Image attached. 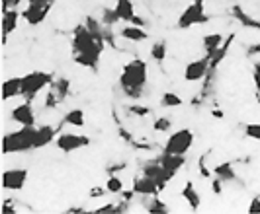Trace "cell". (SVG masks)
Masks as SVG:
<instances>
[{
    "label": "cell",
    "instance_id": "cell-1",
    "mask_svg": "<svg viewBox=\"0 0 260 214\" xmlns=\"http://www.w3.org/2000/svg\"><path fill=\"white\" fill-rule=\"evenodd\" d=\"M71 47L75 55V63L84 68H96L100 63L102 51H104V37L94 35L90 29L84 25H77L73 31Z\"/></svg>",
    "mask_w": 260,
    "mask_h": 214
},
{
    "label": "cell",
    "instance_id": "cell-2",
    "mask_svg": "<svg viewBox=\"0 0 260 214\" xmlns=\"http://www.w3.org/2000/svg\"><path fill=\"white\" fill-rule=\"evenodd\" d=\"M149 80V66L143 59H133L123 64V70L119 74V86L127 98H139L143 94Z\"/></svg>",
    "mask_w": 260,
    "mask_h": 214
},
{
    "label": "cell",
    "instance_id": "cell-3",
    "mask_svg": "<svg viewBox=\"0 0 260 214\" xmlns=\"http://www.w3.org/2000/svg\"><path fill=\"white\" fill-rule=\"evenodd\" d=\"M36 126H22L14 133H6L2 139V152L4 154H22V152L36 150Z\"/></svg>",
    "mask_w": 260,
    "mask_h": 214
},
{
    "label": "cell",
    "instance_id": "cell-4",
    "mask_svg": "<svg viewBox=\"0 0 260 214\" xmlns=\"http://www.w3.org/2000/svg\"><path fill=\"white\" fill-rule=\"evenodd\" d=\"M51 84V74L49 72H41V70H34L22 76V96L24 100L31 101L36 100V96L41 94L43 90Z\"/></svg>",
    "mask_w": 260,
    "mask_h": 214
},
{
    "label": "cell",
    "instance_id": "cell-5",
    "mask_svg": "<svg viewBox=\"0 0 260 214\" xmlns=\"http://www.w3.org/2000/svg\"><path fill=\"white\" fill-rule=\"evenodd\" d=\"M194 133L190 129H178L170 135L167 139V144H165V152L167 154H180V156H186L190 148L194 146Z\"/></svg>",
    "mask_w": 260,
    "mask_h": 214
},
{
    "label": "cell",
    "instance_id": "cell-6",
    "mask_svg": "<svg viewBox=\"0 0 260 214\" xmlns=\"http://www.w3.org/2000/svg\"><path fill=\"white\" fill-rule=\"evenodd\" d=\"M209 18H208V14H206L204 0H194L188 8H184L182 10V14H180V18H178L176 25H178L180 29H190V27H194V25L206 24Z\"/></svg>",
    "mask_w": 260,
    "mask_h": 214
},
{
    "label": "cell",
    "instance_id": "cell-7",
    "mask_svg": "<svg viewBox=\"0 0 260 214\" xmlns=\"http://www.w3.org/2000/svg\"><path fill=\"white\" fill-rule=\"evenodd\" d=\"M55 144H57V148L61 152L71 154V152H77L80 148H86L90 144V137L77 135V133H61V135H57Z\"/></svg>",
    "mask_w": 260,
    "mask_h": 214
},
{
    "label": "cell",
    "instance_id": "cell-8",
    "mask_svg": "<svg viewBox=\"0 0 260 214\" xmlns=\"http://www.w3.org/2000/svg\"><path fill=\"white\" fill-rule=\"evenodd\" d=\"M27 181V169L26 167H14L6 169L2 174V187L8 191H22Z\"/></svg>",
    "mask_w": 260,
    "mask_h": 214
},
{
    "label": "cell",
    "instance_id": "cell-9",
    "mask_svg": "<svg viewBox=\"0 0 260 214\" xmlns=\"http://www.w3.org/2000/svg\"><path fill=\"white\" fill-rule=\"evenodd\" d=\"M51 6L53 4H27L22 10V18H24L26 24L39 25L47 18V14L51 12Z\"/></svg>",
    "mask_w": 260,
    "mask_h": 214
},
{
    "label": "cell",
    "instance_id": "cell-10",
    "mask_svg": "<svg viewBox=\"0 0 260 214\" xmlns=\"http://www.w3.org/2000/svg\"><path fill=\"white\" fill-rule=\"evenodd\" d=\"M209 57H204V59H196L192 63L186 64V68H184V80L186 82H198V80H202L204 76L208 74L209 70Z\"/></svg>",
    "mask_w": 260,
    "mask_h": 214
},
{
    "label": "cell",
    "instance_id": "cell-11",
    "mask_svg": "<svg viewBox=\"0 0 260 214\" xmlns=\"http://www.w3.org/2000/svg\"><path fill=\"white\" fill-rule=\"evenodd\" d=\"M10 117L18 125L36 126V113H34V107H31V103L27 100L24 103H20V105H16L12 109V113H10Z\"/></svg>",
    "mask_w": 260,
    "mask_h": 214
},
{
    "label": "cell",
    "instance_id": "cell-12",
    "mask_svg": "<svg viewBox=\"0 0 260 214\" xmlns=\"http://www.w3.org/2000/svg\"><path fill=\"white\" fill-rule=\"evenodd\" d=\"M141 174L147 177H151V179H155L156 183H158V187H160V191L165 189L167 183L172 179V177L167 174V169L160 165L158 160H155V162H147V164L143 165V169H141Z\"/></svg>",
    "mask_w": 260,
    "mask_h": 214
},
{
    "label": "cell",
    "instance_id": "cell-13",
    "mask_svg": "<svg viewBox=\"0 0 260 214\" xmlns=\"http://www.w3.org/2000/svg\"><path fill=\"white\" fill-rule=\"evenodd\" d=\"M20 18H22V12L18 8H10V10H2V41L6 43L8 41V35L16 31V27L20 24Z\"/></svg>",
    "mask_w": 260,
    "mask_h": 214
},
{
    "label": "cell",
    "instance_id": "cell-14",
    "mask_svg": "<svg viewBox=\"0 0 260 214\" xmlns=\"http://www.w3.org/2000/svg\"><path fill=\"white\" fill-rule=\"evenodd\" d=\"M158 183H156L155 179H151V177L147 176H141V177H135V181H133V193L135 195H141V197H155L158 195Z\"/></svg>",
    "mask_w": 260,
    "mask_h": 214
},
{
    "label": "cell",
    "instance_id": "cell-15",
    "mask_svg": "<svg viewBox=\"0 0 260 214\" xmlns=\"http://www.w3.org/2000/svg\"><path fill=\"white\" fill-rule=\"evenodd\" d=\"M158 162L167 169V174L170 177H174L186 165V158L180 156V154H167V152H162V156L158 158Z\"/></svg>",
    "mask_w": 260,
    "mask_h": 214
},
{
    "label": "cell",
    "instance_id": "cell-16",
    "mask_svg": "<svg viewBox=\"0 0 260 214\" xmlns=\"http://www.w3.org/2000/svg\"><path fill=\"white\" fill-rule=\"evenodd\" d=\"M57 140V129L53 125H41L36 126V139H34V146L38 148H45L47 144H51Z\"/></svg>",
    "mask_w": 260,
    "mask_h": 214
},
{
    "label": "cell",
    "instance_id": "cell-17",
    "mask_svg": "<svg viewBox=\"0 0 260 214\" xmlns=\"http://www.w3.org/2000/svg\"><path fill=\"white\" fill-rule=\"evenodd\" d=\"M119 37L125 39V41H131V43H143L149 39V33L145 31L141 25H125L121 31H119Z\"/></svg>",
    "mask_w": 260,
    "mask_h": 214
},
{
    "label": "cell",
    "instance_id": "cell-18",
    "mask_svg": "<svg viewBox=\"0 0 260 214\" xmlns=\"http://www.w3.org/2000/svg\"><path fill=\"white\" fill-rule=\"evenodd\" d=\"M22 96V78H8L2 84V100L8 101Z\"/></svg>",
    "mask_w": 260,
    "mask_h": 214
},
{
    "label": "cell",
    "instance_id": "cell-19",
    "mask_svg": "<svg viewBox=\"0 0 260 214\" xmlns=\"http://www.w3.org/2000/svg\"><path fill=\"white\" fill-rule=\"evenodd\" d=\"M114 10H116L119 22H129L131 24L133 18L137 16V14H135V6H133L131 0H117L116 6H114Z\"/></svg>",
    "mask_w": 260,
    "mask_h": 214
},
{
    "label": "cell",
    "instance_id": "cell-20",
    "mask_svg": "<svg viewBox=\"0 0 260 214\" xmlns=\"http://www.w3.org/2000/svg\"><path fill=\"white\" fill-rule=\"evenodd\" d=\"M182 199L188 202V206H190L192 210H198V208H200V204H202V197H200V193H198V189L194 187V183H192V181H188V183L184 185Z\"/></svg>",
    "mask_w": 260,
    "mask_h": 214
},
{
    "label": "cell",
    "instance_id": "cell-21",
    "mask_svg": "<svg viewBox=\"0 0 260 214\" xmlns=\"http://www.w3.org/2000/svg\"><path fill=\"white\" fill-rule=\"evenodd\" d=\"M233 16L235 20L239 22V24L243 25V27H250V29H260V22H256L252 16H248L241 6H233Z\"/></svg>",
    "mask_w": 260,
    "mask_h": 214
},
{
    "label": "cell",
    "instance_id": "cell-22",
    "mask_svg": "<svg viewBox=\"0 0 260 214\" xmlns=\"http://www.w3.org/2000/svg\"><path fill=\"white\" fill-rule=\"evenodd\" d=\"M223 43H225V39H223L221 33H208V35L204 37V49L208 53V57H211L215 51L221 47Z\"/></svg>",
    "mask_w": 260,
    "mask_h": 214
},
{
    "label": "cell",
    "instance_id": "cell-23",
    "mask_svg": "<svg viewBox=\"0 0 260 214\" xmlns=\"http://www.w3.org/2000/svg\"><path fill=\"white\" fill-rule=\"evenodd\" d=\"M213 174H215V177H219L221 181H235L237 179V174H235L231 162H223V164L215 165L213 167Z\"/></svg>",
    "mask_w": 260,
    "mask_h": 214
},
{
    "label": "cell",
    "instance_id": "cell-24",
    "mask_svg": "<svg viewBox=\"0 0 260 214\" xmlns=\"http://www.w3.org/2000/svg\"><path fill=\"white\" fill-rule=\"evenodd\" d=\"M69 90H71V82H69V78H59V80H55L53 82V94L57 98V101H63L69 96Z\"/></svg>",
    "mask_w": 260,
    "mask_h": 214
},
{
    "label": "cell",
    "instance_id": "cell-25",
    "mask_svg": "<svg viewBox=\"0 0 260 214\" xmlns=\"http://www.w3.org/2000/svg\"><path fill=\"white\" fill-rule=\"evenodd\" d=\"M63 123L71 126H84V123H86L84 111L82 109H71V111H67L65 117H63Z\"/></svg>",
    "mask_w": 260,
    "mask_h": 214
},
{
    "label": "cell",
    "instance_id": "cell-26",
    "mask_svg": "<svg viewBox=\"0 0 260 214\" xmlns=\"http://www.w3.org/2000/svg\"><path fill=\"white\" fill-rule=\"evenodd\" d=\"M145 208H147V212H151V214H169L170 212V208L167 206V202L160 201V199H156V195L147 202Z\"/></svg>",
    "mask_w": 260,
    "mask_h": 214
},
{
    "label": "cell",
    "instance_id": "cell-27",
    "mask_svg": "<svg viewBox=\"0 0 260 214\" xmlns=\"http://www.w3.org/2000/svg\"><path fill=\"white\" fill-rule=\"evenodd\" d=\"M182 103H184L182 98L178 94H174V92H165L160 96V105L167 107V109H170V107H180Z\"/></svg>",
    "mask_w": 260,
    "mask_h": 214
},
{
    "label": "cell",
    "instance_id": "cell-28",
    "mask_svg": "<svg viewBox=\"0 0 260 214\" xmlns=\"http://www.w3.org/2000/svg\"><path fill=\"white\" fill-rule=\"evenodd\" d=\"M231 41H233V35L227 39L221 47H219V49H217L213 55H211V57H209V64H211V68H215V66L223 61V57H225V55H227V51H229V43H231Z\"/></svg>",
    "mask_w": 260,
    "mask_h": 214
},
{
    "label": "cell",
    "instance_id": "cell-29",
    "mask_svg": "<svg viewBox=\"0 0 260 214\" xmlns=\"http://www.w3.org/2000/svg\"><path fill=\"white\" fill-rule=\"evenodd\" d=\"M151 59H155L156 63H162L167 59V43L165 41H158L151 47Z\"/></svg>",
    "mask_w": 260,
    "mask_h": 214
},
{
    "label": "cell",
    "instance_id": "cell-30",
    "mask_svg": "<svg viewBox=\"0 0 260 214\" xmlns=\"http://www.w3.org/2000/svg\"><path fill=\"white\" fill-rule=\"evenodd\" d=\"M106 189H108V193H112V195H117V193L123 191V181L117 176H110L108 181H106Z\"/></svg>",
    "mask_w": 260,
    "mask_h": 214
},
{
    "label": "cell",
    "instance_id": "cell-31",
    "mask_svg": "<svg viewBox=\"0 0 260 214\" xmlns=\"http://www.w3.org/2000/svg\"><path fill=\"white\" fill-rule=\"evenodd\" d=\"M100 22H102V25H114L116 22H119V18H117V14L114 8H104Z\"/></svg>",
    "mask_w": 260,
    "mask_h": 214
},
{
    "label": "cell",
    "instance_id": "cell-32",
    "mask_svg": "<svg viewBox=\"0 0 260 214\" xmlns=\"http://www.w3.org/2000/svg\"><path fill=\"white\" fill-rule=\"evenodd\" d=\"M170 126H172V121H170L169 117H158L153 123V129H155L156 133H167Z\"/></svg>",
    "mask_w": 260,
    "mask_h": 214
},
{
    "label": "cell",
    "instance_id": "cell-33",
    "mask_svg": "<svg viewBox=\"0 0 260 214\" xmlns=\"http://www.w3.org/2000/svg\"><path fill=\"white\" fill-rule=\"evenodd\" d=\"M245 135H247L248 139L260 140V123H248L245 126Z\"/></svg>",
    "mask_w": 260,
    "mask_h": 214
},
{
    "label": "cell",
    "instance_id": "cell-34",
    "mask_svg": "<svg viewBox=\"0 0 260 214\" xmlns=\"http://www.w3.org/2000/svg\"><path fill=\"white\" fill-rule=\"evenodd\" d=\"M129 113L135 115V117H147L151 113V107H147V105H129Z\"/></svg>",
    "mask_w": 260,
    "mask_h": 214
},
{
    "label": "cell",
    "instance_id": "cell-35",
    "mask_svg": "<svg viewBox=\"0 0 260 214\" xmlns=\"http://www.w3.org/2000/svg\"><path fill=\"white\" fill-rule=\"evenodd\" d=\"M123 210H127V206H125V204H123V206H119V208H117L116 204H112V202H110V204H106V206H102V208H96V212H98V214H108V212H123Z\"/></svg>",
    "mask_w": 260,
    "mask_h": 214
},
{
    "label": "cell",
    "instance_id": "cell-36",
    "mask_svg": "<svg viewBox=\"0 0 260 214\" xmlns=\"http://www.w3.org/2000/svg\"><path fill=\"white\" fill-rule=\"evenodd\" d=\"M252 80H254V88L260 94V61L252 64Z\"/></svg>",
    "mask_w": 260,
    "mask_h": 214
},
{
    "label": "cell",
    "instance_id": "cell-37",
    "mask_svg": "<svg viewBox=\"0 0 260 214\" xmlns=\"http://www.w3.org/2000/svg\"><path fill=\"white\" fill-rule=\"evenodd\" d=\"M247 212L248 214H260V197L250 199V204H248Z\"/></svg>",
    "mask_w": 260,
    "mask_h": 214
},
{
    "label": "cell",
    "instance_id": "cell-38",
    "mask_svg": "<svg viewBox=\"0 0 260 214\" xmlns=\"http://www.w3.org/2000/svg\"><path fill=\"white\" fill-rule=\"evenodd\" d=\"M22 0H2V10H10V8H18Z\"/></svg>",
    "mask_w": 260,
    "mask_h": 214
},
{
    "label": "cell",
    "instance_id": "cell-39",
    "mask_svg": "<svg viewBox=\"0 0 260 214\" xmlns=\"http://www.w3.org/2000/svg\"><path fill=\"white\" fill-rule=\"evenodd\" d=\"M106 193H108L106 187H94V189L90 191V197L92 199H100V197H104Z\"/></svg>",
    "mask_w": 260,
    "mask_h": 214
},
{
    "label": "cell",
    "instance_id": "cell-40",
    "mask_svg": "<svg viewBox=\"0 0 260 214\" xmlns=\"http://www.w3.org/2000/svg\"><path fill=\"white\" fill-rule=\"evenodd\" d=\"M221 179H219V177H215V179H213V183H211V191H213V195H221Z\"/></svg>",
    "mask_w": 260,
    "mask_h": 214
},
{
    "label": "cell",
    "instance_id": "cell-41",
    "mask_svg": "<svg viewBox=\"0 0 260 214\" xmlns=\"http://www.w3.org/2000/svg\"><path fill=\"white\" fill-rule=\"evenodd\" d=\"M55 0H27V4H53Z\"/></svg>",
    "mask_w": 260,
    "mask_h": 214
},
{
    "label": "cell",
    "instance_id": "cell-42",
    "mask_svg": "<svg viewBox=\"0 0 260 214\" xmlns=\"http://www.w3.org/2000/svg\"><path fill=\"white\" fill-rule=\"evenodd\" d=\"M131 24H133V25H141V27H143V25H145V20H143V18H139V16H135Z\"/></svg>",
    "mask_w": 260,
    "mask_h": 214
},
{
    "label": "cell",
    "instance_id": "cell-43",
    "mask_svg": "<svg viewBox=\"0 0 260 214\" xmlns=\"http://www.w3.org/2000/svg\"><path fill=\"white\" fill-rule=\"evenodd\" d=\"M248 53H252V55H254V53H260V43H258V45H254V47L248 51Z\"/></svg>",
    "mask_w": 260,
    "mask_h": 214
},
{
    "label": "cell",
    "instance_id": "cell-44",
    "mask_svg": "<svg viewBox=\"0 0 260 214\" xmlns=\"http://www.w3.org/2000/svg\"><path fill=\"white\" fill-rule=\"evenodd\" d=\"M213 117H219V119H221L223 113H221V111H213Z\"/></svg>",
    "mask_w": 260,
    "mask_h": 214
}]
</instances>
